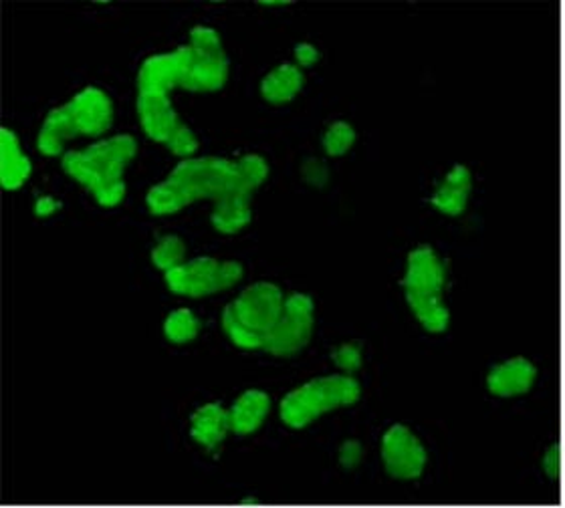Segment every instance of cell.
I'll return each mask as SVG.
<instances>
[{
    "mask_svg": "<svg viewBox=\"0 0 565 508\" xmlns=\"http://www.w3.org/2000/svg\"><path fill=\"white\" fill-rule=\"evenodd\" d=\"M241 184L238 162L223 158H194L180 162L162 184L148 194V206L153 214H174L202 198L224 201Z\"/></svg>",
    "mask_w": 565,
    "mask_h": 508,
    "instance_id": "1",
    "label": "cell"
},
{
    "mask_svg": "<svg viewBox=\"0 0 565 508\" xmlns=\"http://www.w3.org/2000/svg\"><path fill=\"white\" fill-rule=\"evenodd\" d=\"M138 152V143L130 136H116L94 143L82 152L63 155V170L94 192L102 206H118L126 196L124 167Z\"/></svg>",
    "mask_w": 565,
    "mask_h": 508,
    "instance_id": "2",
    "label": "cell"
},
{
    "mask_svg": "<svg viewBox=\"0 0 565 508\" xmlns=\"http://www.w3.org/2000/svg\"><path fill=\"white\" fill-rule=\"evenodd\" d=\"M445 269L428 247L414 250L408 259V272L404 279L406 296L418 321L428 332H443L447 327L448 311L443 305Z\"/></svg>",
    "mask_w": 565,
    "mask_h": 508,
    "instance_id": "3",
    "label": "cell"
},
{
    "mask_svg": "<svg viewBox=\"0 0 565 508\" xmlns=\"http://www.w3.org/2000/svg\"><path fill=\"white\" fill-rule=\"evenodd\" d=\"M360 396L355 379L345 376L319 378L291 391L281 402L282 422L291 428H306L333 408L350 406Z\"/></svg>",
    "mask_w": 565,
    "mask_h": 508,
    "instance_id": "4",
    "label": "cell"
},
{
    "mask_svg": "<svg viewBox=\"0 0 565 508\" xmlns=\"http://www.w3.org/2000/svg\"><path fill=\"white\" fill-rule=\"evenodd\" d=\"M138 114L143 131L156 142L166 143L172 154L186 158L199 150L196 136L180 121L168 95H138Z\"/></svg>",
    "mask_w": 565,
    "mask_h": 508,
    "instance_id": "5",
    "label": "cell"
},
{
    "mask_svg": "<svg viewBox=\"0 0 565 508\" xmlns=\"http://www.w3.org/2000/svg\"><path fill=\"white\" fill-rule=\"evenodd\" d=\"M190 65L182 89L216 91L228 75V60L224 55L221 36L209 26H194L190 33Z\"/></svg>",
    "mask_w": 565,
    "mask_h": 508,
    "instance_id": "6",
    "label": "cell"
},
{
    "mask_svg": "<svg viewBox=\"0 0 565 508\" xmlns=\"http://www.w3.org/2000/svg\"><path fill=\"white\" fill-rule=\"evenodd\" d=\"M243 267L233 260L202 259L182 262L177 269L166 272V283L172 293L186 296L212 295L238 283Z\"/></svg>",
    "mask_w": 565,
    "mask_h": 508,
    "instance_id": "7",
    "label": "cell"
},
{
    "mask_svg": "<svg viewBox=\"0 0 565 508\" xmlns=\"http://www.w3.org/2000/svg\"><path fill=\"white\" fill-rule=\"evenodd\" d=\"M241 184L238 188L214 206L212 225L224 235H235L250 223V194L259 188L269 174L267 162L259 155H245L238 160Z\"/></svg>",
    "mask_w": 565,
    "mask_h": 508,
    "instance_id": "8",
    "label": "cell"
},
{
    "mask_svg": "<svg viewBox=\"0 0 565 508\" xmlns=\"http://www.w3.org/2000/svg\"><path fill=\"white\" fill-rule=\"evenodd\" d=\"M313 332V301L301 293L285 299L282 313L271 332L265 335L263 349L267 354L295 355L309 343Z\"/></svg>",
    "mask_w": 565,
    "mask_h": 508,
    "instance_id": "9",
    "label": "cell"
},
{
    "mask_svg": "<svg viewBox=\"0 0 565 508\" xmlns=\"http://www.w3.org/2000/svg\"><path fill=\"white\" fill-rule=\"evenodd\" d=\"M282 299L279 287L271 283H259L248 287L243 295L231 305L236 321L247 327L248 332L260 335L265 342V335L271 332L275 323L282 313Z\"/></svg>",
    "mask_w": 565,
    "mask_h": 508,
    "instance_id": "10",
    "label": "cell"
},
{
    "mask_svg": "<svg viewBox=\"0 0 565 508\" xmlns=\"http://www.w3.org/2000/svg\"><path fill=\"white\" fill-rule=\"evenodd\" d=\"M190 47H180L166 55L143 61L138 75L140 94L168 95L174 87H182L189 73Z\"/></svg>",
    "mask_w": 565,
    "mask_h": 508,
    "instance_id": "11",
    "label": "cell"
},
{
    "mask_svg": "<svg viewBox=\"0 0 565 508\" xmlns=\"http://www.w3.org/2000/svg\"><path fill=\"white\" fill-rule=\"evenodd\" d=\"M382 456L388 473L396 478H416L424 471L426 454L420 442L402 425H394L384 436Z\"/></svg>",
    "mask_w": 565,
    "mask_h": 508,
    "instance_id": "12",
    "label": "cell"
},
{
    "mask_svg": "<svg viewBox=\"0 0 565 508\" xmlns=\"http://www.w3.org/2000/svg\"><path fill=\"white\" fill-rule=\"evenodd\" d=\"M70 107L82 136H102L111 128L114 107L102 89H83L71 99Z\"/></svg>",
    "mask_w": 565,
    "mask_h": 508,
    "instance_id": "13",
    "label": "cell"
},
{
    "mask_svg": "<svg viewBox=\"0 0 565 508\" xmlns=\"http://www.w3.org/2000/svg\"><path fill=\"white\" fill-rule=\"evenodd\" d=\"M75 136H79V130H77V123L71 114L70 104L57 107L49 114L43 128H41L39 150H41V154L60 155L65 142H70Z\"/></svg>",
    "mask_w": 565,
    "mask_h": 508,
    "instance_id": "14",
    "label": "cell"
},
{
    "mask_svg": "<svg viewBox=\"0 0 565 508\" xmlns=\"http://www.w3.org/2000/svg\"><path fill=\"white\" fill-rule=\"evenodd\" d=\"M31 174V162L21 152L17 136L11 130L0 131V180L7 190L21 188Z\"/></svg>",
    "mask_w": 565,
    "mask_h": 508,
    "instance_id": "15",
    "label": "cell"
},
{
    "mask_svg": "<svg viewBox=\"0 0 565 508\" xmlns=\"http://www.w3.org/2000/svg\"><path fill=\"white\" fill-rule=\"evenodd\" d=\"M231 430V412L218 403H209L192 415V437L206 448H216Z\"/></svg>",
    "mask_w": 565,
    "mask_h": 508,
    "instance_id": "16",
    "label": "cell"
},
{
    "mask_svg": "<svg viewBox=\"0 0 565 508\" xmlns=\"http://www.w3.org/2000/svg\"><path fill=\"white\" fill-rule=\"evenodd\" d=\"M269 396L259 390L245 391L231 410V428L235 434L247 436L255 432L269 414Z\"/></svg>",
    "mask_w": 565,
    "mask_h": 508,
    "instance_id": "17",
    "label": "cell"
},
{
    "mask_svg": "<svg viewBox=\"0 0 565 508\" xmlns=\"http://www.w3.org/2000/svg\"><path fill=\"white\" fill-rule=\"evenodd\" d=\"M303 85V75L295 67L285 63L281 67L273 69L260 85V91L263 97L271 104H285V101H291L295 95L299 94Z\"/></svg>",
    "mask_w": 565,
    "mask_h": 508,
    "instance_id": "18",
    "label": "cell"
},
{
    "mask_svg": "<svg viewBox=\"0 0 565 508\" xmlns=\"http://www.w3.org/2000/svg\"><path fill=\"white\" fill-rule=\"evenodd\" d=\"M469 194V174L465 167H457L450 172L447 182L436 192L435 206L443 213L459 214L465 208Z\"/></svg>",
    "mask_w": 565,
    "mask_h": 508,
    "instance_id": "19",
    "label": "cell"
},
{
    "mask_svg": "<svg viewBox=\"0 0 565 508\" xmlns=\"http://www.w3.org/2000/svg\"><path fill=\"white\" fill-rule=\"evenodd\" d=\"M533 378V371L525 361H509L503 367L494 369L489 378V386L494 393L503 396H513L519 391L527 390V386Z\"/></svg>",
    "mask_w": 565,
    "mask_h": 508,
    "instance_id": "20",
    "label": "cell"
},
{
    "mask_svg": "<svg viewBox=\"0 0 565 508\" xmlns=\"http://www.w3.org/2000/svg\"><path fill=\"white\" fill-rule=\"evenodd\" d=\"M199 327H201L199 321L190 313L189 309H180V311H174V313L166 320V337H168L170 342L186 343L196 337Z\"/></svg>",
    "mask_w": 565,
    "mask_h": 508,
    "instance_id": "21",
    "label": "cell"
},
{
    "mask_svg": "<svg viewBox=\"0 0 565 508\" xmlns=\"http://www.w3.org/2000/svg\"><path fill=\"white\" fill-rule=\"evenodd\" d=\"M184 255H186V249H184V242L180 238L166 237L153 249L152 260L160 271L168 272L184 262Z\"/></svg>",
    "mask_w": 565,
    "mask_h": 508,
    "instance_id": "22",
    "label": "cell"
},
{
    "mask_svg": "<svg viewBox=\"0 0 565 508\" xmlns=\"http://www.w3.org/2000/svg\"><path fill=\"white\" fill-rule=\"evenodd\" d=\"M223 327L226 335H228L238 347H243V349H259L260 347V349H263V337L248 332L247 327H243V325L236 321L235 313H233L231 305L223 311Z\"/></svg>",
    "mask_w": 565,
    "mask_h": 508,
    "instance_id": "23",
    "label": "cell"
},
{
    "mask_svg": "<svg viewBox=\"0 0 565 508\" xmlns=\"http://www.w3.org/2000/svg\"><path fill=\"white\" fill-rule=\"evenodd\" d=\"M353 140H355V133H353L352 128H350L348 123H343V121H338V123H333L330 130H328V133H326L323 143H326L328 154L342 155L343 152L350 150Z\"/></svg>",
    "mask_w": 565,
    "mask_h": 508,
    "instance_id": "24",
    "label": "cell"
},
{
    "mask_svg": "<svg viewBox=\"0 0 565 508\" xmlns=\"http://www.w3.org/2000/svg\"><path fill=\"white\" fill-rule=\"evenodd\" d=\"M333 359L343 369H355L360 364V355H358V349H353V347H342L340 352L333 354Z\"/></svg>",
    "mask_w": 565,
    "mask_h": 508,
    "instance_id": "25",
    "label": "cell"
},
{
    "mask_svg": "<svg viewBox=\"0 0 565 508\" xmlns=\"http://www.w3.org/2000/svg\"><path fill=\"white\" fill-rule=\"evenodd\" d=\"M295 55H297V61L303 65V67H309V65H313L316 61H318V51L313 45H307V43H301V45H297L295 48Z\"/></svg>",
    "mask_w": 565,
    "mask_h": 508,
    "instance_id": "26",
    "label": "cell"
},
{
    "mask_svg": "<svg viewBox=\"0 0 565 508\" xmlns=\"http://www.w3.org/2000/svg\"><path fill=\"white\" fill-rule=\"evenodd\" d=\"M60 208V202L53 201V198H41L36 202V214L39 216H49V214L55 213Z\"/></svg>",
    "mask_w": 565,
    "mask_h": 508,
    "instance_id": "27",
    "label": "cell"
}]
</instances>
